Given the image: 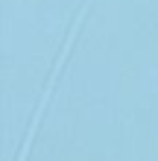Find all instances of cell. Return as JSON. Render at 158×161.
I'll return each mask as SVG.
<instances>
[{
  "instance_id": "obj_1",
  "label": "cell",
  "mask_w": 158,
  "mask_h": 161,
  "mask_svg": "<svg viewBox=\"0 0 158 161\" xmlns=\"http://www.w3.org/2000/svg\"><path fill=\"white\" fill-rule=\"evenodd\" d=\"M85 12H88V3H82V9L76 12V18H73V24H70V32L64 35V41H62V50H59V56H56V62H53V70H50V79H47V88H44V94L38 97V106H35L32 117H30V129H26V135H24V144H21V149H18V158H15V161H26V158H30V149H32V141H35V135H38L41 117H44V111H47L50 100H53L56 85H59V79H62L64 59H68V56H70V50H73V41H76L79 26H82V21H85Z\"/></svg>"
}]
</instances>
